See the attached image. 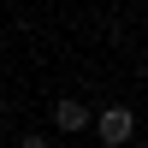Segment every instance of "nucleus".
<instances>
[{"instance_id":"f257e3e1","label":"nucleus","mask_w":148,"mask_h":148,"mask_svg":"<svg viewBox=\"0 0 148 148\" xmlns=\"http://www.w3.org/2000/svg\"><path fill=\"white\" fill-rule=\"evenodd\" d=\"M89 130H95L101 148H130V142H136V113L113 101V107H101V113L89 119Z\"/></svg>"},{"instance_id":"f03ea898","label":"nucleus","mask_w":148,"mask_h":148,"mask_svg":"<svg viewBox=\"0 0 148 148\" xmlns=\"http://www.w3.org/2000/svg\"><path fill=\"white\" fill-rule=\"evenodd\" d=\"M89 107H83L77 101V95H59V101H53V130H65V136H77V130H89Z\"/></svg>"},{"instance_id":"7ed1b4c3","label":"nucleus","mask_w":148,"mask_h":148,"mask_svg":"<svg viewBox=\"0 0 148 148\" xmlns=\"http://www.w3.org/2000/svg\"><path fill=\"white\" fill-rule=\"evenodd\" d=\"M18 148H53V136H18Z\"/></svg>"}]
</instances>
